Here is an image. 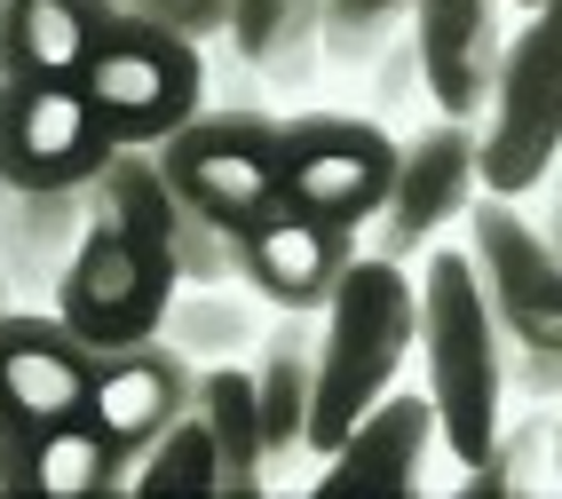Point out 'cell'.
<instances>
[{
	"label": "cell",
	"instance_id": "obj_16",
	"mask_svg": "<svg viewBox=\"0 0 562 499\" xmlns=\"http://www.w3.org/2000/svg\"><path fill=\"white\" fill-rule=\"evenodd\" d=\"M443 436L436 397H381L357 429L325 452V491H420L428 484V452Z\"/></svg>",
	"mask_w": 562,
	"mask_h": 499
},
{
	"label": "cell",
	"instance_id": "obj_27",
	"mask_svg": "<svg viewBox=\"0 0 562 499\" xmlns=\"http://www.w3.org/2000/svg\"><path fill=\"white\" fill-rule=\"evenodd\" d=\"M531 199H539V214H531V230H539V239H547V246L562 254V159L547 167V182L531 190Z\"/></svg>",
	"mask_w": 562,
	"mask_h": 499
},
{
	"label": "cell",
	"instance_id": "obj_2",
	"mask_svg": "<svg viewBox=\"0 0 562 499\" xmlns=\"http://www.w3.org/2000/svg\"><path fill=\"white\" fill-rule=\"evenodd\" d=\"M420 350V278L404 262L357 254L341 293L317 310V412H310V452H333L357 420L396 389L404 357Z\"/></svg>",
	"mask_w": 562,
	"mask_h": 499
},
{
	"label": "cell",
	"instance_id": "obj_7",
	"mask_svg": "<svg viewBox=\"0 0 562 499\" xmlns=\"http://www.w3.org/2000/svg\"><path fill=\"white\" fill-rule=\"evenodd\" d=\"M175 262L167 246L151 239V230H135L120 214H103L88 222V239L80 254L64 262V286L48 310L88 341V350H127V341H151L167 325V301H175Z\"/></svg>",
	"mask_w": 562,
	"mask_h": 499
},
{
	"label": "cell",
	"instance_id": "obj_21",
	"mask_svg": "<svg viewBox=\"0 0 562 499\" xmlns=\"http://www.w3.org/2000/svg\"><path fill=\"white\" fill-rule=\"evenodd\" d=\"M254 301L246 293H231V286H175V301H167V341L191 365H238L246 350H254Z\"/></svg>",
	"mask_w": 562,
	"mask_h": 499
},
{
	"label": "cell",
	"instance_id": "obj_30",
	"mask_svg": "<svg viewBox=\"0 0 562 499\" xmlns=\"http://www.w3.org/2000/svg\"><path fill=\"white\" fill-rule=\"evenodd\" d=\"M507 9H539V0H507Z\"/></svg>",
	"mask_w": 562,
	"mask_h": 499
},
{
	"label": "cell",
	"instance_id": "obj_19",
	"mask_svg": "<svg viewBox=\"0 0 562 499\" xmlns=\"http://www.w3.org/2000/svg\"><path fill=\"white\" fill-rule=\"evenodd\" d=\"M191 412L206 420V436H214L222 491H231V499H254V491H261V476H270V436H261L254 373H246V365H199Z\"/></svg>",
	"mask_w": 562,
	"mask_h": 499
},
{
	"label": "cell",
	"instance_id": "obj_3",
	"mask_svg": "<svg viewBox=\"0 0 562 499\" xmlns=\"http://www.w3.org/2000/svg\"><path fill=\"white\" fill-rule=\"evenodd\" d=\"M420 365L443 420V452L483 459L507 412V333L492 318V293L475 278V254H428L420 270Z\"/></svg>",
	"mask_w": 562,
	"mask_h": 499
},
{
	"label": "cell",
	"instance_id": "obj_12",
	"mask_svg": "<svg viewBox=\"0 0 562 499\" xmlns=\"http://www.w3.org/2000/svg\"><path fill=\"white\" fill-rule=\"evenodd\" d=\"M191 389H199V365L182 357L167 333L127 341V350H95V412H103V429H111L127 468L191 412Z\"/></svg>",
	"mask_w": 562,
	"mask_h": 499
},
{
	"label": "cell",
	"instance_id": "obj_31",
	"mask_svg": "<svg viewBox=\"0 0 562 499\" xmlns=\"http://www.w3.org/2000/svg\"><path fill=\"white\" fill-rule=\"evenodd\" d=\"M0 491H9V484H0Z\"/></svg>",
	"mask_w": 562,
	"mask_h": 499
},
{
	"label": "cell",
	"instance_id": "obj_25",
	"mask_svg": "<svg viewBox=\"0 0 562 499\" xmlns=\"http://www.w3.org/2000/svg\"><path fill=\"white\" fill-rule=\"evenodd\" d=\"M111 9L159 24V32H182V41H199V48L231 32V0H111Z\"/></svg>",
	"mask_w": 562,
	"mask_h": 499
},
{
	"label": "cell",
	"instance_id": "obj_4",
	"mask_svg": "<svg viewBox=\"0 0 562 499\" xmlns=\"http://www.w3.org/2000/svg\"><path fill=\"white\" fill-rule=\"evenodd\" d=\"M468 254H475V278L507 333V389L562 397V254L499 190H483L468 207Z\"/></svg>",
	"mask_w": 562,
	"mask_h": 499
},
{
	"label": "cell",
	"instance_id": "obj_6",
	"mask_svg": "<svg viewBox=\"0 0 562 499\" xmlns=\"http://www.w3.org/2000/svg\"><path fill=\"white\" fill-rule=\"evenodd\" d=\"M562 159V0H539L499 56L483 111V190L531 199Z\"/></svg>",
	"mask_w": 562,
	"mask_h": 499
},
{
	"label": "cell",
	"instance_id": "obj_8",
	"mask_svg": "<svg viewBox=\"0 0 562 499\" xmlns=\"http://www.w3.org/2000/svg\"><path fill=\"white\" fill-rule=\"evenodd\" d=\"M80 88L95 103V120L111 127V143H167L191 111H206V64H199V41L120 16L103 32V48L88 56Z\"/></svg>",
	"mask_w": 562,
	"mask_h": 499
},
{
	"label": "cell",
	"instance_id": "obj_20",
	"mask_svg": "<svg viewBox=\"0 0 562 499\" xmlns=\"http://www.w3.org/2000/svg\"><path fill=\"white\" fill-rule=\"evenodd\" d=\"M231 56L261 80H302L325 48V0H231Z\"/></svg>",
	"mask_w": 562,
	"mask_h": 499
},
{
	"label": "cell",
	"instance_id": "obj_24",
	"mask_svg": "<svg viewBox=\"0 0 562 499\" xmlns=\"http://www.w3.org/2000/svg\"><path fill=\"white\" fill-rule=\"evenodd\" d=\"M412 9L420 0H325V48L341 64H372L412 32Z\"/></svg>",
	"mask_w": 562,
	"mask_h": 499
},
{
	"label": "cell",
	"instance_id": "obj_9",
	"mask_svg": "<svg viewBox=\"0 0 562 499\" xmlns=\"http://www.w3.org/2000/svg\"><path fill=\"white\" fill-rule=\"evenodd\" d=\"M278 151H285V190L302 214L333 230H372V214L389 207L396 135H381L357 111H293V120H278Z\"/></svg>",
	"mask_w": 562,
	"mask_h": 499
},
{
	"label": "cell",
	"instance_id": "obj_1",
	"mask_svg": "<svg viewBox=\"0 0 562 499\" xmlns=\"http://www.w3.org/2000/svg\"><path fill=\"white\" fill-rule=\"evenodd\" d=\"M0 484L24 499H95L127 484L95 412V350L48 301L0 318Z\"/></svg>",
	"mask_w": 562,
	"mask_h": 499
},
{
	"label": "cell",
	"instance_id": "obj_14",
	"mask_svg": "<svg viewBox=\"0 0 562 499\" xmlns=\"http://www.w3.org/2000/svg\"><path fill=\"white\" fill-rule=\"evenodd\" d=\"M364 254V230H333L317 214H285L270 230H254L238 239V278L254 286V301H270V310H325L333 293H341L349 262Z\"/></svg>",
	"mask_w": 562,
	"mask_h": 499
},
{
	"label": "cell",
	"instance_id": "obj_15",
	"mask_svg": "<svg viewBox=\"0 0 562 499\" xmlns=\"http://www.w3.org/2000/svg\"><path fill=\"white\" fill-rule=\"evenodd\" d=\"M88 222H95V182L32 190L0 175V270H9L16 301H56L64 262L80 254Z\"/></svg>",
	"mask_w": 562,
	"mask_h": 499
},
{
	"label": "cell",
	"instance_id": "obj_13",
	"mask_svg": "<svg viewBox=\"0 0 562 499\" xmlns=\"http://www.w3.org/2000/svg\"><path fill=\"white\" fill-rule=\"evenodd\" d=\"M412 41H420V80L443 103V120L492 111V80L507 56V0H420Z\"/></svg>",
	"mask_w": 562,
	"mask_h": 499
},
{
	"label": "cell",
	"instance_id": "obj_28",
	"mask_svg": "<svg viewBox=\"0 0 562 499\" xmlns=\"http://www.w3.org/2000/svg\"><path fill=\"white\" fill-rule=\"evenodd\" d=\"M16 310V286H9V270H0V318H9Z\"/></svg>",
	"mask_w": 562,
	"mask_h": 499
},
{
	"label": "cell",
	"instance_id": "obj_23",
	"mask_svg": "<svg viewBox=\"0 0 562 499\" xmlns=\"http://www.w3.org/2000/svg\"><path fill=\"white\" fill-rule=\"evenodd\" d=\"M127 491H222V459L199 412H182L175 429L127 468Z\"/></svg>",
	"mask_w": 562,
	"mask_h": 499
},
{
	"label": "cell",
	"instance_id": "obj_10",
	"mask_svg": "<svg viewBox=\"0 0 562 499\" xmlns=\"http://www.w3.org/2000/svg\"><path fill=\"white\" fill-rule=\"evenodd\" d=\"M483 199V127L475 120H436L420 135L396 143V182L389 207L372 214L364 254L381 262H420L452 222H468V207Z\"/></svg>",
	"mask_w": 562,
	"mask_h": 499
},
{
	"label": "cell",
	"instance_id": "obj_26",
	"mask_svg": "<svg viewBox=\"0 0 562 499\" xmlns=\"http://www.w3.org/2000/svg\"><path fill=\"white\" fill-rule=\"evenodd\" d=\"M372 64H381V71H372V96H381V111H396L412 88H428V80H420V41H412V32H404L396 48H381Z\"/></svg>",
	"mask_w": 562,
	"mask_h": 499
},
{
	"label": "cell",
	"instance_id": "obj_11",
	"mask_svg": "<svg viewBox=\"0 0 562 499\" xmlns=\"http://www.w3.org/2000/svg\"><path fill=\"white\" fill-rule=\"evenodd\" d=\"M111 127L80 80H9L0 71V175L56 190V182H95L111 159Z\"/></svg>",
	"mask_w": 562,
	"mask_h": 499
},
{
	"label": "cell",
	"instance_id": "obj_18",
	"mask_svg": "<svg viewBox=\"0 0 562 499\" xmlns=\"http://www.w3.org/2000/svg\"><path fill=\"white\" fill-rule=\"evenodd\" d=\"M254 397H261V436L278 452H310V412H317V325L310 310H278L254 341Z\"/></svg>",
	"mask_w": 562,
	"mask_h": 499
},
{
	"label": "cell",
	"instance_id": "obj_22",
	"mask_svg": "<svg viewBox=\"0 0 562 499\" xmlns=\"http://www.w3.org/2000/svg\"><path fill=\"white\" fill-rule=\"evenodd\" d=\"M468 499H522V491H562L554 476V412H531V420H499V436L483 459H468Z\"/></svg>",
	"mask_w": 562,
	"mask_h": 499
},
{
	"label": "cell",
	"instance_id": "obj_29",
	"mask_svg": "<svg viewBox=\"0 0 562 499\" xmlns=\"http://www.w3.org/2000/svg\"><path fill=\"white\" fill-rule=\"evenodd\" d=\"M554 476H562V412H554Z\"/></svg>",
	"mask_w": 562,
	"mask_h": 499
},
{
	"label": "cell",
	"instance_id": "obj_5",
	"mask_svg": "<svg viewBox=\"0 0 562 499\" xmlns=\"http://www.w3.org/2000/svg\"><path fill=\"white\" fill-rule=\"evenodd\" d=\"M159 167L175 175L182 199H191L214 230H231V239H254V230L302 214L293 190H285L278 120H261V111H246V103L191 111V120L159 143Z\"/></svg>",
	"mask_w": 562,
	"mask_h": 499
},
{
	"label": "cell",
	"instance_id": "obj_17",
	"mask_svg": "<svg viewBox=\"0 0 562 499\" xmlns=\"http://www.w3.org/2000/svg\"><path fill=\"white\" fill-rule=\"evenodd\" d=\"M111 24H120L111 0H0V71L9 80H80Z\"/></svg>",
	"mask_w": 562,
	"mask_h": 499
}]
</instances>
